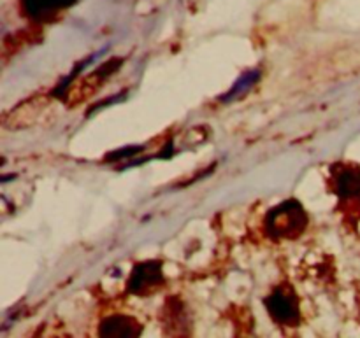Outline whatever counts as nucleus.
<instances>
[{"label": "nucleus", "instance_id": "obj_1", "mask_svg": "<svg viewBox=\"0 0 360 338\" xmlns=\"http://www.w3.org/2000/svg\"><path fill=\"white\" fill-rule=\"evenodd\" d=\"M267 234L273 238H295L304 231L308 216L297 202H285L269 212Z\"/></svg>", "mask_w": 360, "mask_h": 338}, {"label": "nucleus", "instance_id": "obj_2", "mask_svg": "<svg viewBox=\"0 0 360 338\" xmlns=\"http://www.w3.org/2000/svg\"><path fill=\"white\" fill-rule=\"evenodd\" d=\"M266 307L269 311L271 318L278 323V325L292 326L299 321V309L297 300L292 293H287L283 288H278L276 291L267 297Z\"/></svg>", "mask_w": 360, "mask_h": 338}, {"label": "nucleus", "instance_id": "obj_3", "mask_svg": "<svg viewBox=\"0 0 360 338\" xmlns=\"http://www.w3.org/2000/svg\"><path fill=\"white\" fill-rule=\"evenodd\" d=\"M162 280H164V277H162L160 263H139L132 270V276L129 279V291L134 295H146L148 291L160 286Z\"/></svg>", "mask_w": 360, "mask_h": 338}, {"label": "nucleus", "instance_id": "obj_4", "mask_svg": "<svg viewBox=\"0 0 360 338\" xmlns=\"http://www.w3.org/2000/svg\"><path fill=\"white\" fill-rule=\"evenodd\" d=\"M139 333L141 326L127 316H112L101 326L102 337H137Z\"/></svg>", "mask_w": 360, "mask_h": 338}, {"label": "nucleus", "instance_id": "obj_5", "mask_svg": "<svg viewBox=\"0 0 360 338\" xmlns=\"http://www.w3.org/2000/svg\"><path fill=\"white\" fill-rule=\"evenodd\" d=\"M21 2H23L25 13L34 18H44L70 6L76 0H21Z\"/></svg>", "mask_w": 360, "mask_h": 338}, {"label": "nucleus", "instance_id": "obj_6", "mask_svg": "<svg viewBox=\"0 0 360 338\" xmlns=\"http://www.w3.org/2000/svg\"><path fill=\"white\" fill-rule=\"evenodd\" d=\"M338 193L341 196L360 195V172L343 170L338 177Z\"/></svg>", "mask_w": 360, "mask_h": 338}, {"label": "nucleus", "instance_id": "obj_7", "mask_svg": "<svg viewBox=\"0 0 360 338\" xmlns=\"http://www.w3.org/2000/svg\"><path fill=\"white\" fill-rule=\"evenodd\" d=\"M257 79H259V72H257V70H253V72L245 74V76H243L241 79H239L238 83L234 84V88H232V90H231V93L227 95V100H229V98L238 97V95L245 93L246 90H250V88H252L253 84H255Z\"/></svg>", "mask_w": 360, "mask_h": 338}]
</instances>
